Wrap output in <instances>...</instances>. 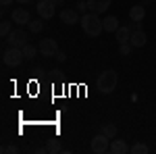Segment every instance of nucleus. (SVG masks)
Instances as JSON below:
<instances>
[{
  "label": "nucleus",
  "instance_id": "f257e3e1",
  "mask_svg": "<svg viewBox=\"0 0 156 154\" xmlns=\"http://www.w3.org/2000/svg\"><path fill=\"white\" fill-rule=\"evenodd\" d=\"M81 27H83V31L87 34L90 38H98L102 31H104V23L100 21V17H98V13H85L81 15Z\"/></svg>",
  "mask_w": 156,
  "mask_h": 154
},
{
  "label": "nucleus",
  "instance_id": "f03ea898",
  "mask_svg": "<svg viewBox=\"0 0 156 154\" xmlns=\"http://www.w3.org/2000/svg\"><path fill=\"white\" fill-rule=\"evenodd\" d=\"M117 81H119V77H117V73L112 71V69L104 71L98 77V92H100V94H110V92L117 88Z\"/></svg>",
  "mask_w": 156,
  "mask_h": 154
},
{
  "label": "nucleus",
  "instance_id": "7ed1b4c3",
  "mask_svg": "<svg viewBox=\"0 0 156 154\" xmlns=\"http://www.w3.org/2000/svg\"><path fill=\"white\" fill-rule=\"evenodd\" d=\"M23 59H25L23 48L11 46L9 50H4V52H2V60H4V65H6V67H19V65L23 63Z\"/></svg>",
  "mask_w": 156,
  "mask_h": 154
},
{
  "label": "nucleus",
  "instance_id": "20e7f679",
  "mask_svg": "<svg viewBox=\"0 0 156 154\" xmlns=\"http://www.w3.org/2000/svg\"><path fill=\"white\" fill-rule=\"evenodd\" d=\"M92 152H96V154L110 152V138L104 135V133L94 135V138H92Z\"/></svg>",
  "mask_w": 156,
  "mask_h": 154
},
{
  "label": "nucleus",
  "instance_id": "39448f33",
  "mask_svg": "<svg viewBox=\"0 0 156 154\" xmlns=\"http://www.w3.org/2000/svg\"><path fill=\"white\" fill-rule=\"evenodd\" d=\"M4 40L15 48H23L25 44H27V31H25V29H12Z\"/></svg>",
  "mask_w": 156,
  "mask_h": 154
},
{
  "label": "nucleus",
  "instance_id": "423d86ee",
  "mask_svg": "<svg viewBox=\"0 0 156 154\" xmlns=\"http://www.w3.org/2000/svg\"><path fill=\"white\" fill-rule=\"evenodd\" d=\"M37 48H40L42 56H56V52H58V44H56V40H50V38L40 40Z\"/></svg>",
  "mask_w": 156,
  "mask_h": 154
},
{
  "label": "nucleus",
  "instance_id": "0eeeda50",
  "mask_svg": "<svg viewBox=\"0 0 156 154\" xmlns=\"http://www.w3.org/2000/svg\"><path fill=\"white\" fill-rule=\"evenodd\" d=\"M54 9H56V4L52 0H40L37 2V15L42 19H52L54 17Z\"/></svg>",
  "mask_w": 156,
  "mask_h": 154
},
{
  "label": "nucleus",
  "instance_id": "6e6552de",
  "mask_svg": "<svg viewBox=\"0 0 156 154\" xmlns=\"http://www.w3.org/2000/svg\"><path fill=\"white\" fill-rule=\"evenodd\" d=\"M58 17H60V23H65V25H75V23L81 21L79 19V13L75 11V9H62Z\"/></svg>",
  "mask_w": 156,
  "mask_h": 154
},
{
  "label": "nucleus",
  "instance_id": "1a4fd4ad",
  "mask_svg": "<svg viewBox=\"0 0 156 154\" xmlns=\"http://www.w3.org/2000/svg\"><path fill=\"white\" fill-rule=\"evenodd\" d=\"M87 6H90V11L92 13H98V15H102V13L108 11V6H110V0H87Z\"/></svg>",
  "mask_w": 156,
  "mask_h": 154
},
{
  "label": "nucleus",
  "instance_id": "9d476101",
  "mask_svg": "<svg viewBox=\"0 0 156 154\" xmlns=\"http://www.w3.org/2000/svg\"><path fill=\"white\" fill-rule=\"evenodd\" d=\"M146 42H148V36H146L144 29L131 31V40H129V44H131L133 48H142V46H146Z\"/></svg>",
  "mask_w": 156,
  "mask_h": 154
},
{
  "label": "nucleus",
  "instance_id": "9b49d317",
  "mask_svg": "<svg viewBox=\"0 0 156 154\" xmlns=\"http://www.w3.org/2000/svg\"><path fill=\"white\" fill-rule=\"evenodd\" d=\"M29 11H25V9H15L12 11V23L17 25H29Z\"/></svg>",
  "mask_w": 156,
  "mask_h": 154
},
{
  "label": "nucleus",
  "instance_id": "f8f14e48",
  "mask_svg": "<svg viewBox=\"0 0 156 154\" xmlns=\"http://www.w3.org/2000/svg\"><path fill=\"white\" fill-rule=\"evenodd\" d=\"M110 152L112 154H127V152H131V148L123 142V140H115V138H112V142H110Z\"/></svg>",
  "mask_w": 156,
  "mask_h": 154
},
{
  "label": "nucleus",
  "instance_id": "ddd939ff",
  "mask_svg": "<svg viewBox=\"0 0 156 154\" xmlns=\"http://www.w3.org/2000/svg\"><path fill=\"white\" fill-rule=\"evenodd\" d=\"M144 17H146V6L144 4H135V6L129 9V19H131V21H144Z\"/></svg>",
  "mask_w": 156,
  "mask_h": 154
},
{
  "label": "nucleus",
  "instance_id": "4468645a",
  "mask_svg": "<svg viewBox=\"0 0 156 154\" xmlns=\"http://www.w3.org/2000/svg\"><path fill=\"white\" fill-rule=\"evenodd\" d=\"M115 38H117V42L119 44H129V40H131V29L125 25V27H119L117 31H115Z\"/></svg>",
  "mask_w": 156,
  "mask_h": 154
},
{
  "label": "nucleus",
  "instance_id": "2eb2a0df",
  "mask_svg": "<svg viewBox=\"0 0 156 154\" xmlns=\"http://www.w3.org/2000/svg\"><path fill=\"white\" fill-rule=\"evenodd\" d=\"M102 23H104V31H108V34H112V31L119 29V19L117 17H106Z\"/></svg>",
  "mask_w": 156,
  "mask_h": 154
},
{
  "label": "nucleus",
  "instance_id": "dca6fc26",
  "mask_svg": "<svg viewBox=\"0 0 156 154\" xmlns=\"http://www.w3.org/2000/svg\"><path fill=\"white\" fill-rule=\"evenodd\" d=\"M46 152H50V154L60 152V142L56 138H48V140H46Z\"/></svg>",
  "mask_w": 156,
  "mask_h": 154
},
{
  "label": "nucleus",
  "instance_id": "f3484780",
  "mask_svg": "<svg viewBox=\"0 0 156 154\" xmlns=\"http://www.w3.org/2000/svg\"><path fill=\"white\" fill-rule=\"evenodd\" d=\"M42 27H44L42 17H40V19H31V21H29V31H31V34H40V31H42Z\"/></svg>",
  "mask_w": 156,
  "mask_h": 154
},
{
  "label": "nucleus",
  "instance_id": "a211bd4d",
  "mask_svg": "<svg viewBox=\"0 0 156 154\" xmlns=\"http://www.w3.org/2000/svg\"><path fill=\"white\" fill-rule=\"evenodd\" d=\"M117 125H115V123H106V125H104V127H102V133H104V135H108V138H110V140H112V138H117Z\"/></svg>",
  "mask_w": 156,
  "mask_h": 154
},
{
  "label": "nucleus",
  "instance_id": "6ab92c4d",
  "mask_svg": "<svg viewBox=\"0 0 156 154\" xmlns=\"http://www.w3.org/2000/svg\"><path fill=\"white\" fill-rule=\"evenodd\" d=\"M37 50H40V48L31 46V44L27 42V44L23 46V54H25V59H34V56H36V52H37Z\"/></svg>",
  "mask_w": 156,
  "mask_h": 154
},
{
  "label": "nucleus",
  "instance_id": "aec40b11",
  "mask_svg": "<svg viewBox=\"0 0 156 154\" xmlns=\"http://www.w3.org/2000/svg\"><path fill=\"white\" fill-rule=\"evenodd\" d=\"M148 152H150V148L146 144H135V146H131V154H148Z\"/></svg>",
  "mask_w": 156,
  "mask_h": 154
},
{
  "label": "nucleus",
  "instance_id": "412c9836",
  "mask_svg": "<svg viewBox=\"0 0 156 154\" xmlns=\"http://www.w3.org/2000/svg\"><path fill=\"white\" fill-rule=\"evenodd\" d=\"M11 31H12L11 29V21H2V23H0V36L2 38H6Z\"/></svg>",
  "mask_w": 156,
  "mask_h": 154
},
{
  "label": "nucleus",
  "instance_id": "4be33fe9",
  "mask_svg": "<svg viewBox=\"0 0 156 154\" xmlns=\"http://www.w3.org/2000/svg\"><path fill=\"white\" fill-rule=\"evenodd\" d=\"M131 44H121V48H119V52H121V56H129L131 54Z\"/></svg>",
  "mask_w": 156,
  "mask_h": 154
},
{
  "label": "nucleus",
  "instance_id": "5701e85b",
  "mask_svg": "<svg viewBox=\"0 0 156 154\" xmlns=\"http://www.w3.org/2000/svg\"><path fill=\"white\" fill-rule=\"evenodd\" d=\"M2 152H9V154H17V152H19V148H17V146H4V148H2Z\"/></svg>",
  "mask_w": 156,
  "mask_h": 154
},
{
  "label": "nucleus",
  "instance_id": "b1692460",
  "mask_svg": "<svg viewBox=\"0 0 156 154\" xmlns=\"http://www.w3.org/2000/svg\"><path fill=\"white\" fill-rule=\"evenodd\" d=\"M87 9H90V6H87V2H79V4H77V11L83 13V15H85V11H87Z\"/></svg>",
  "mask_w": 156,
  "mask_h": 154
},
{
  "label": "nucleus",
  "instance_id": "393cba45",
  "mask_svg": "<svg viewBox=\"0 0 156 154\" xmlns=\"http://www.w3.org/2000/svg\"><path fill=\"white\" fill-rule=\"evenodd\" d=\"M65 59H67V54H65V52H56V60H58V63H65Z\"/></svg>",
  "mask_w": 156,
  "mask_h": 154
},
{
  "label": "nucleus",
  "instance_id": "a878e982",
  "mask_svg": "<svg viewBox=\"0 0 156 154\" xmlns=\"http://www.w3.org/2000/svg\"><path fill=\"white\" fill-rule=\"evenodd\" d=\"M0 4L2 6H9V4H12V0H0Z\"/></svg>",
  "mask_w": 156,
  "mask_h": 154
},
{
  "label": "nucleus",
  "instance_id": "bb28decb",
  "mask_svg": "<svg viewBox=\"0 0 156 154\" xmlns=\"http://www.w3.org/2000/svg\"><path fill=\"white\" fill-rule=\"evenodd\" d=\"M52 2H54V4L58 6V4H62V2H65V0H52Z\"/></svg>",
  "mask_w": 156,
  "mask_h": 154
},
{
  "label": "nucleus",
  "instance_id": "cd10ccee",
  "mask_svg": "<svg viewBox=\"0 0 156 154\" xmlns=\"http://www.w3.org/2000/svg\"><path fill=\"white\" fill-rule=\"evenodd\" d=\"M17 2H21V4H27V2H29V0H17Z\"/></svg>",
  "mask_w": 156,
  "mask_h": 154
},
{
  "label": "nucleus",
  "instance_id": "c85d7f7f",
  "mask_svg": "<svg viewBox=\"0 0 156 154\" xmlns=\"http://www.w3.org/2000/svg\"><path fill=\"white\" fill-rule=\"evenodd\" d=\"M148 2H152V0H142V4H144V6L148 4Z\"/></svg>",
  "mask_w": 156,
  "mask_h": 154
},
{
  "label": "nucleus",
  "instance_id": "c756f323",
  "mask_svg": "<svg viewBox=\"0 0 156 154\" xmlns=\"http://www.w3.org/2000/svg\"><path fill=\"white\" fill-rule=\"evenodd\" d=\"M37 2H40V0H37Z\"/></svg>",
  "mask_w": 156,
  "mask_h": 154
}]
</instances>
